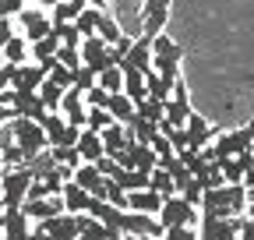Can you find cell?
Masks as SVG:
<instances>
[{"label": "cell", "instance_id": "obj_1", "mask_svg": "<svg viewBox=\"0 0 254 240\" xmlns=\"http://www.w3.org/2000/svg\"><path fill=\"white\" fill-rule=\"evenodd\" d=\"M247 184H222V187H208L201 198V216H247Z\"/></svg>", "mask_w": 254, "mask_h": 240}, {"label": "cell", "instance_id": "obj_2", "mask_svg": "<svg viewBox=\"0 0 254 240\" xmlns=\"http://www.w3.org/2000/svg\"><path fill=\"white\" fill-rule=\"evenodd\" d=\"M201 152L208 156V159H233V156H244V152H254V127L251 124H244V127H237V131H219L215 134V141L212 145H205Z\"/></svg>", "mask_w": 254, "mask_h": 240}, {"label": "cell", "instance_id": "obj_3", "mask_svg": "<svg viewBox=\"0 0 254 240\" xmlns=\"http://www.w3.org/2000/svg\"><path fill=\"white\" fill-rule=\"evenodd\" d=\"M32 180H36V173H32V166H7L0 170V187H4V208H21L25 198H28V187Z\"/></svg>", "mask_w": 254, "mask_h": 240}, {"label": "cell", "instance_id": "obj_4", "mask_svg": "<svg viewBox=\"0 0 254 240\" xmlns=\"http://www.w3.org/2000/svg\"><path fill=\"white\" fill-rule=\"evenodd\" d=\"M11 127H14V141L25 148V156L32 159V156H39V152H46L50 148V134H46V127L39 124V120H28V117H14L11 120Z\"/></svg>", "mask_w": 254, "mask_h": 240}, {"label": "cell", "instance_id": "obj_5", "mask_svg": "<svg viewBox=\"0 0 254 240\" xmlns=\"http://www.w3.org/2000/svg\"><path fill=\"white\" fill-rule=\"evenodd\" d=\"M159 219H163V226H194V223H198V205L187 201V198L177 191V194H170V198L163 201Z\"/></svg>", "mask_w": 254, "mask_h": 240}, {"label": "cell", "instance_id": "obj_6", "mask_svg": "<svg viewBox=\"0 0 254 240\" xmlns=\"http://www.w3.org/2000/svg\"><path fill=\"white\" fill-rule=\"evenodd\" d=\"M18 25H21V36L28 43H36V39H43V36L53 32V14L46 7H25L18 14Z\"/></svg>", "mask_w": 254, "mask_h": 240}, {"label": "cell", "instance_id": "obj_7", "mask_svg": "<svg viewBox=\"0 0 254 240\" xmlns=\"http://www.w3.org/2000/svg\"><path fill=\"white\" fill-rule=\"evenodd\" d=\"M36 230H43L50 240H78V216L74 212H60L53 219L36 223Z\"/></svg>", "mask_w": 254, "mask_h": 240}, {"label": "cell", "instance_id": "obj_8", "mask_svg": "<svg viewBox=\"0 0 254 240\" xmlns=\"http://www.w3.org/2000/svg\"><path fill=\"white\" fill-rule=\"evenodd\" d=\"M81 57H85V64H88L92 71H106V67H113L110 43H106L103 36H88V39L81 43Z\"/></svg>", "mask_w": 254, "mask_h": 240}, {"label": "cell", "instance_id": "obj_9", "mask_svg": "<svg viewBox=\"0 0 254 240\" xmlns=\"http://www.w3.org/2000/svg\"><path fill=\"white\" fill-rule=\"evenodd\" d=\"M46 67L39 64V60H25V64L18 67V74H14V85L11 88H18V92H39L43 88V81H46Z\"/></svg>", "mask_w": 254, "mask_h": 240}, {"label": "cell", "instance_id": "obj_10", "mask_svg": "<svg viewBox=\"0 0 254 240\" xmlns=\"http://www.w3.org/2000/svg\"><path fill=\"white\" fill-rule=\"evenodd\" d=\"M163 201H166V194H159L155 187L127 191V208H134V212H145V216H159V212H163Z\"/></svg>", "mask_w": 254, "mask_h": 240}, {"label": "cell", "instance_id": "obj_11", "mask_svg": "<svg viewBox=\"0 0 254 240\" xmlns=\"http://www.w3.org/2000/svg\"><path fill=\"white\" fill-rule=\"evenodd\" d=\"M74 180L88 191V194H95V198H106V184H110V177L95 166V163H81L78 170H74Z\"/></svg>", "mask_w": 254, "mask_h": 240}, {"label": "cell", "instance_id": "obj_12", "mask_svg": "<svg viewBox=\"0 0 254 240\" xmlns=\"http://www.w3.org/2000/svg\"><path fill=\"white\" fill-rule=\"evenodd\" d=\"M60 113L67 117V124L85 127V124H88V99H85V92L67 88V92H64V103H60Z\"/></svg>", "mask_w": 254, "mask_h": 240}, {"label": "cell", "instance_id": "obj_13", "mask_svg": "<svg viewBox=\"0 0 254 240\" xmlns=\"http://www.w3.org/2000/svg\"><path fill=\"white\" fill-rule=\"evenodd\" d=\"M21 208L32 216V223H43V219H53V216H60V212H67V205H64V194H50V198L25 201Z\"/></svg>", "mask_w": 254, "mask_h": 240}, {"label": "cell", "instance_id": "obj_14", "mask_svg": "<svg viewBox=\"0 0 254 240\" xmlns=\"http://www.w3.org/2000/svg\"><path fill=\"white\" fill-rule=\"evenodd\" d=\"M190 99H187V88H184V81H177L173 85V96H170V103H166V120L170 124H177V127H184L187 120H190Z\"/></svg>", "mask_w": 254, "mask_h": 240}, {"label": "cell", "instance_id": "obj_15", "mask_svg": "<svg viewBox=\"0 0 254 240\" xmlns=\"http://www.w3.org/2000/svg\"><path fill=\"white\" fill-rule=\"evenodd\" d=\"M152 57H155V50H152V36H138V39H134V46L127 50V57H124V64H120V67H138V71H148V67H152Z\"/></svg>", "mask_w": 254, "mask_h": 240}, {"label": "cell", "instance_id": "obj_16", "mask_svg": "<svg viewBox=\"0 0 254 240\" xmlns=\"http://www.w3.org/2000/svg\"><path fill=\"white\" fill-rule=\"evenodd\" d=\"M78 152H81V159H85V163H99V159L106 156L103 134H99V131H92V127H85V131H81V138H78Z\"/></svg>", "mask_w": 254, "mask_h": 240}, {"label": "cell", "instance_id": "obj_17", "mask_svg": "<svg viewBox=\"0 0 254 240\" xmlns=\"http://www.w3.org/2000/svg\"><path fill=\"white\" fill-rule=\"evenodd\" d=\"M103 134V145H106V156H120L127 145H131V134H127V124H120V120H113V124L106 127V131H99Z\"/></svg>", "mask_w": 254, "mask_h": 240}, {"label": "cell", "instance_id": "obj_18", "mask_svg": "<svg viewBox=\"0 0 254 240\" xmlns=\"http://www.w3.org/2000/svg\"><path fill=\"white\" fill-rule=\"evenodd\" d=\"M187 138H190V148H205V145H212L215 141V134L219 131H212L208 124H205V117H198V113H190V120H187Z\"/></svg>", "mask_w": 254, "mask_h": 240}, {"label": "cell", "instance_id": "obj_19", "mask_svg": "<svg viewBox=\"0 0 254 240\" xmlns=\"http://www.w3.org/2000/svg\"><path fill=\"white\" fill-rule=\"evenodd\" d=\"M88 201H92V194L78 184V180H67V184H64V205H67V212H74V216L88 212Z\"/></svg>", "mask_w": 254, "mask_h": 240}, {"label": "cell", "instance_id": "obj_20", "mask_svg": "<svg viewBox=\"0 0 254 240\" xmlns=\"http://www.w3.org/2000/svg\"><path fill=\"white\" fill-rule=\"evenodd\" d=\"M124 92L131 96L134 103L148 99V78H145V71H138V67H124Z\"/></svg>", "mask_w": 254, "mask_h": 240}, {"label": "cell", "instance_id": "obj_21", "mask_svg": "<svg viewBox=\"0 0 254 240\" xmlns=\"http://www.w3.org/2000/svg\"><path fill=\"white\" fill-rule=\"evenodd\" d=\"M106 110L113 113V120H120V124H131V120H134V113H138V103H134L131 96H127V92H113Z\"/></svg>", "mask_w": 254, "mask_h": 240}, {"label": "cell", "instance_id": "obj_22", "mask_svg": "<svg viewBox=\"0 0 254 240\" xmlns=\"http://www.w3.org/2000/svg\"><path fill=\"white\" fill-rule=\"evenodd\" d=\"M60 46H64V39H60V32H57V28H53L50 36H43V39H36V43H32V60H53Z\"/></svg>", "mask_w": 254, "mask_h": 240}, {"label": "cell", "instance_id": "obj_23", "mask_svg": "<svg viewBox=\"0 0 254 240\" xmlns=\"http://www.w3.org/2000/svg\"><path fill=\"white\" fill-rule=\"evenodd\" d=\"M64 92H67V88H64L57 78H50L46 74V81H43V88H39V96H43V103H46V110H53V113H60V103H64Z\"/></svg>", "mask_w": 254, "mask_h": 240}, {"label": "cell", "instance_id": "obj_24", "mask_svg": "<svg viewBox=\"0 0 254 240\" xmlns=\"http://www.w3.org/2000/svg\"><path fill=\"white\" fill-rule=\"evenodd\" d=\"M32 57V43L21 36V32H14L11 36V43L4 46V60H14V64H25V60Z\"/></svg>", "mask_w": 254, "mask_h": 240}, {"label": "cell", "instance_id": "obj_25", "mask_svg": "<svg viewBox=\"0 0 254 240\" xmlns=\"http://www.w3.org/2000/svg\"><path fill=\"white\" fill-rule=\"evenodd\" d=\"M99 18H103V11L88 4V7H85V11L74 18V25H78V32L88 39V36H99Z\"/></svg>", "mask_w": 254, "mask_h": 240}, {"label": "cell", "instance_id": "obj_26", "mask_svg": "<svg viewBox=\"0 0 254 240\" xmlns=\"http://www.w3.org/2000/svg\"><path fill=\"white\" fill-rule=\"evenodd\" d=\"M85 7H88V0H60L50 14H53V21H74Z\"/></svg>", "mask_w": 254, "mask_h": 240}, {"label": "cell", "instance_id": "obj_27", "mask_svg": "<svg viewBox=\"0 0 254 240\" xmlns=\"http://www.w3.org/2000/svg\"><path fill=\"white\" fill-rule=\"evenodd\" d=\"M152 187H155L159 194H166V198L180 191V187H177V180H173V173H170L166 166H155V170H152Z\"/></svg>", "mask_w": 254, "mask_h": 240}, {"label": "cell", "instance_id": "obj_28", "mask_svg": "<svg viewBox=\"0 0 254 240\" xmlns=\"http://www.w3.org/2000/svg\"><path fill=\"white\" fill-rule=\"evenodd\" d=\"M43 127H46V134H50V148H53V145L64 141V131H67V117H64V113H50V117L43 120Z\"/></svg>", "mask_w": 254, "mask_h": 240}, {"label": "cell", "instance_id": "obj_29", "mask_svg": "<svg viewBox=\"0 0 254 240\" xmlns=\"http://www.w3.org/2000/svg\"><path fill=\"white\" fill-rule=\"evenodd\" d=\"M138 117H145V120H152V124H163L166 120V103H159V99H141L138 103Z\"/></svg>", "mask_w": 254, "mask_h": 240}, {"label": "cell", "instance_id": "obj_30", "mask_svg": "<svg viewBox=\"0 0 254 240\" xmlns=\"http://www.w3.org/2000/svg\"><path fill=\"white\" fill-rule=\"evenodd\" d=\"M166 21H170V11H155V14H141V36H159L166 28Z\"/></svg>", "mask_w": 254, "mask_h": 240}, {"label": "cell", "instance_id": "obj_31", "mask_svg": "<svg viewBox=\"0 0 254 240\" xmlns=\"http://www.w3.org/2000/svg\"><path fill=\"white\" fill-rule=\"evenodd\" d=\"M99 85L106 88L110 96H113V92H124V67H120V64H113V67L99 71Z\"/></svg>", "mask_w": 254, "mask_h": 240}, {"label": "cell", "instance_id": "obj_32", "mask_svg": "<svg viewBox=\"0 0 254 240\" xmlns=\"http://www.w3.org/2000/svg\"><path fill=\"white\" fill-rule=\"evenodd\" d=\"M113 124V113L106 110V106H88V124L85 127H92V131H106Z\"/></svg>", "mask_w": 254, "mask_h": 240}, {"label": "cell", "instance_id": "obj_33", "mask_svg": "<svg viewBox=\"0 0 254 240\" xmlns=\"http://www.w3.org/2000/svg\"><path fill=\"white\" fill-rule=\"evenodd\" d=\"M95 85H99V71H92L88 64L74 71V85H71V88H78V92H85V96H88V88H95Z\"/></svg>", "mask_w": 254, "mask_h": 240}, {"label": "cell", "instance_id": "obj_34", "mask_svg": "<svg viewBox=\"0 0 254 240\" xmlns=\"http://www.w3.org/2000/svg\"><path fill=\"white\" fill-rule=\"evenodd\" d=\"M99 36H103V39H106L110 46L124 39V28H120V25H117V21H113V18L106 14V11H103V18H99Z\"/></svg>", "mask_w": 254, "mask_h": 240}, {"label": "cell", "instance_id": "obj_35", "mask_svg": "<svg viewBox=\"0 0 254 240\" xmlns=\"http://www.w3.org/2000/svg\"><path fill=\"white\" fill-rule=\"evenodd\" d=\"M163 240H201V233L194 226H166V237Z\"/></svg>", "mask_w": 254, "mask_h": 240}, {"label": "cell", "instance_id": "obj_36", "mask_svg": "<svg viewBox=\"0 0 254 240\" xmlns=\"http://www.w3.org/2000/svg\"><path fill=\"white\" fill-rule=\"evenodd\" d=\"M18 67H21V64H14V60H4V64H0V92L14 85V74H18Z\"/></svg>", "mask_w": 254, "mask_h": 240}, {"label": "cell", "instance_id": "obj_37", "mask_svg": "<svg viewBox=\"0 0 254 240\" xmlns=\"http://www.w3.org/2000/svg\"><path fill=\"white\" fill-rule=\"evenodd\" d=\"M106 201H113L117 208H127V191L117 184V180H110V184H106Z\"/></svg>", "mask_w": 254, "mask_h": 240}, {"label": "cell", "instance_id": "obj_38", "mask_svg": "<svg viewBox=\"0 0 254 240\" xmlns=\"http://www.w3.org/2000/svg\"><path fill=\"white\" fill-rule=\"evenodd\" d=\"M50 78H57V81H60L64 88H71V85H74V71H71V67H64V64H60V60H57V64H53V71H50Z\"/></svg>", "mask_w": 254, "mask_h": 240}, {"label": "cell", "instance_id": "obj_39", "mask_svg": "<svg viewBox=\"0 0 254 240\" xmlns=\"http://www.w3.org/2000/svg\"><path fill=\"white\" fill-rule=\"evenodd\" d=\"M88 106H110V92H106V88L103 85H95V88H88Z\"/></svg>", "mask_w": 254, "mask_h": 240}, {"label": "cell", "instance_id": "obj_40", "mask_svg": "<svg viewBox=\"0 0 254 240\" xmlns=\"http://www.w3.org/2000/svg\"><path fill=\"white\" fill-rule=\"evenodd\" d=\"M11 36H14V21L11 18H0V53H4V46L11 43Z\"/></svg>", "mask_w": 254, "mask_h": 240}, {"label": "cell", "instance_id": "obj_41", "mask_svg": "<svg viewBox=\"0 0 254 240\" xmlns=\"http://www.w3.org/2000/svg\"><path fill=\"white\" fill-rule=\"evenodd\" d=\"M14 117H21V113H18V106H7L4 99H0V127H7Z\"/></svg>", "mask_w": 254, "mask_h": 240}, {"label": "cell", "instance_id": "obj_42", "mask_svg": "<svg viewBox=\"0 0 254 240\" xmlns=\"http://www.w3.org/2000/svg\"><path fill=\"white\" fill-rule=\"evenodd\" d=\"M155 11H170V0H145L141 14H155Z\"/></svg>", "mask_w": 254, "mask_h": 240}, {"label": "cell", "instance_id": "obj_43", "mask_svg": "<svg viewBox=\"0 0 254 240\" xmlns=\"http://www.w3.org/2000/svg\"><path fill=\"white\" fill-rule=\"evenodd\" d=\"M240 240H254V216L240 219Z\"/></svg>", "mask_w": 254, "mask_h": 240}, {"label": "cell", "instance_id": "obj_44", "mask_svg": "<svg viewBox=\"0 0 254 240\" xmlns=\"http://www.w3.org/2000/svg\"><path fill=\"white\" fill-rule=\"evenodd\" d=\"M88 4H92V7H99V11H106V4H110V0H88Z\"/></svg>", "mask_w": 254, "mask_h": 240}, {"label": "cell", "instance_id": "obj_45", "mask_svg": "<svg viewBox=\"0 0 254 240\" xmlns=\"http://www.w3.org/2000/svg\"><path fill=\"white\" fill-rule=\"evenodd\" d=\"M32 4H39V0H32Z\"/></svg>", "mask_w": 254, "mask_h": 240}]
</instances>
